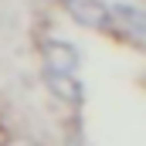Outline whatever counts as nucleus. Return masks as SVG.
Segmentation results:
<instances>
[{"label": "nucleus", "mask_w": 146, "mask_h": 146, "mask_svg": "<svg viewBox=\"0 0 146 146\" xmlns=\"http://www.w3.org/2000/svg\"><path fill=\"white\" fill-rule=\"evenodd\" d=\"M44 65L54 72H75L78 68V51L65 41H48L44 44Z\"/></svg>", "instance_id": "7ed1b4c3"}, {"label": "nucleus", "mask_w": 146, "mask_h": 146, "mask_svg": "<svg viewBox=\"0 0 146 146\" xmlns=\"http://www.w3.org/2000/svg\"><path fill=\"white\" fill-rule=\"evenodd\" d=\"M68 146H82V133H78V129L72 133V139H68Z\"/></svg>", "instance_id": "39448f33"}, {"label": "nucleus", "mask_w": 146, "mask_h": 146, "mask_svg": "<svg viewBox=\"0 0 146 146\" xmlns=\"http://www.w3.org/2000/svg\"><path fill=\"white\" fill-rule=\"evenodd\" d=\"M7 146H37V143H31V139H10Z\"/></svg>", "instance_id": "423d86ee"}, {"label": "nucleus", "mask_w": 146, "mask_h": 146, "mask_svg": "<svg viewBox=\"0 0 146 146\" xmlns=\"http://www.w3.org/2000/svg\"><path fill=\"white\" fill-rule=\"evenodd\" d=\"M44 85L61 99V102H68V106H82V82L75 78V72H54V68H48L44 72Z\"/></svg>", "instance_id": "f03ea898"}, {"label": "nucleus", "mask_w": 146, "mask_h": 146, "mask_svg": "<svg viewBox=\"0 0 146 146\" xmlns=\"http://www.w3.org/2000/svg\"><path fill=\"white\" fill-rule=\"evenodd\" d=\"M112 17H115V24H119L126 34L146 37V10L133 7V3H115V7H112Z\"/></svg>", "instance_id": "20e7f679"}, {"label": "nucleus", "mask_w": 146, "mask_h": 146, "mask_svg": "<svg viewBox=\"0 0 146 146\" xmlns=\"http://www.w3.org/2000/svg\"><path fill=\"white\" fill-rule=\"evenodd\" d=\"M65 10H68V17L75 24L92 27V31L106 27L109 17H112V7H106L102 0H65Z\"/></svg>", "instance_id": "f257e3e1"}]
</instances>
